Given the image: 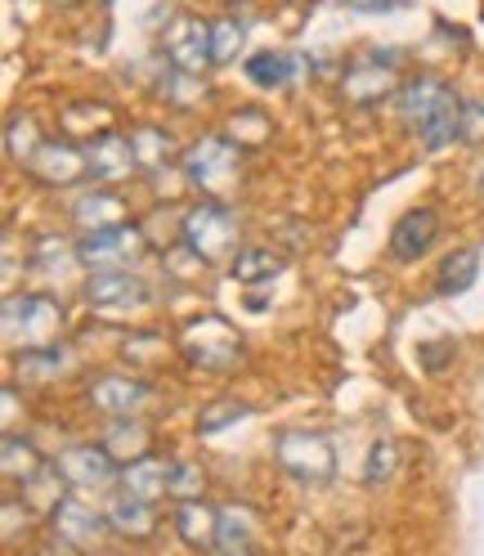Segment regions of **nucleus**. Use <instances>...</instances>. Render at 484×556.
<instances>
[{
    "label": "nucleus",
    "mask_w": 484,
    "mask_h": 556,
    "mask_svg": "<svg viewBox=\"0 0 484 556\" xmlns=\"http://www.w3.org/2000/svg\"><path fill=\"white\" fill-rule=\"evenodd\" d=\"M0 467H5L10 480H31V476L46 467V458L37 454V444H31V440L5 435V448H0Z\"/></svg>",
    "instance_id": "obj_25"
},
{
    "label": "nucleus",
    "mask_w": 484,
    "mask_h": 556,
    "mask_svg": "<svg viewBox=\"0 0 484 556\" xmlns=\"http://www.w3.org/2000/svg\"><path fill=\"white\" fill-rule=\"evenodd\" d=\"M130 153H135V170H140V176H157V170H166L170 162H176V139H170L166 130H157V126H135L130 130Z\"/></svg>",
    "instance_id": "obj_19"
},
{
    "label": "nucleus",
    "mask_w": 484,
    "mask_h": 556,
    "mask_svg": "<svg viewBox=\"0 0 484 556\" xmlns=\"http://www.w3.org/2000/svg\"><path fill=\"white\" fill-rule=\"evenodd\" d=\"M336 5L355 10V14H386V10H395V0H336Z\"/></svg>",
    "instance_id": "obj_36"
},
{
    "label": "nucleus",
    "mask_w": 484,
    "mask_h": 556,
    "mask_svg": "<svg viewBox=\"0 0 484 556\" xmlns=\"http://www.w3.org/2000/svg\"><path fill=\"white\" fill-rule=\"evenodd\" d=\"M86 166L94 185H117L135 170V153H130V135L122 130H99L94 139H86Z\"/></svg>",
    "instance_id": "obj_14"
},
{
    "label": "nucleus",
    "mask_w": 484,
    "mask_h": 556,
    "mask_svg": "<svg viewBox=\"0 0 484 556\" xmlns=\"http://www.w3.org/2000/svg\"><path fill=\"white\" fill-rule=\"evenodd\" d=\"M63 484H67V480H63V471L46 463V467H41L37 476H31V480H23L27 507H37V511H46V516H50V511H54V507L67 498V490H63Z\"/></svg>",
    "instance_id": "obj_24"
},
{
    "label": "nucleus",
    "mask_w": 484,
    "mask_h": 556,
    "mask_svg": "<svg viewBox=\"0 0 484 556\" xmlns=\"http://www.w3.org/2000/svg\"><path fill=\"white\" fill-rule=\"evenodd\" d=\"M216 556H256V547H220Z\"/></svg>",
    "instance_id": "obj_38"
},
{
    "label": "nucleus",
    "mask_w": 484,
    "mask_h": 556,
    "mask_svg": "<svg viewBox=\"0 0 484 556\" xmlns=\"http://www.w3.org/2000/svg\"><path fill=\"white\" fill-rule=\"evenodd\" d=\"M440 238V212L435 206H412L391 229V256L395 261H418L431 252V242Z\"/></svg>",
    "instance_id": "obj_15"
},
{
    "label": "nucleus",
    "mask_w": 484,
    "mask_h": 556,
    "mask_svg": "<svg viewBox=\"0 0 484 556\" xmlns=\"http://www.w3.org/2000/svg\"><path fill=\"white\" fill-rule=\"evenodd\" d=\"M247 81L260 86V90L288 86V81H292V59H288V54H273V50L252 54V59H247Z\"/></svg>",
    "instance_id": "obj_28"
},
{
    "label": "nucleus",
    "mask_w": 484,
    "mask_h": 556,
    "mask_svg": "<svg viewBox=\"0 0 484 556\" xmlns=\"http://www.w3.org/2000/svg\"><path fill=\"white\" fill-rule=\"evenodd\" d=\"M283 274V256H273L269 248H247L233 256V278L238 283H269Z\"/></svg>",
    "instance_id": "obj_26"
},
{
    "label": "nucleus",
    "mask_w": 484,
    "mask_h": 556,
    "mask_svg": "<svg viewBox=\"0 0 484 556\" xmlns=\"http://www.w3.org/2000/svg\"><path fill=\"white\" fill-rule=\"evenodd\" d=\"M0 324H5V341L14 351H41V345H54V337L63 328V305L46 292H23V296L14 292V296H5Z\"/></svg>",
    "instance_id": "obj_2"
},
{
    "label": "nucleus",
    "mask_w": 484,
    "mask_h": 556,
    "mask_svg": "<svg viewBox=\"0 0 484 556\" xmlns=\"http://www.w3.org/2000/svg\"><path fill=\"white\" fill-rule=\"evenodd\" d=\"M475 274H480V252H475V248H462V252H454V256L440 265L435 292H440V296H458V292H467V288L475 283Z\"/></svg>",
    "instance_id": "obj_23"
},
{
    "label": "nucleus",
    "mask_w": 484,
    "mask_h": 556,
    "mask_svg": "<svg viewBox=\"0 0 484 556\" xmlns=\"http://www.w3.org/2000/svg\"><path fill=\"white\" fill-rule=\"evenodd\" d=\"M184 166V180L202 193H220L229 180H233V170H238V144L225 135H202L198 144L184 149L180 157Z\"/></svg>",
    "instance_id": "obj_5"
},
{
    "label": "nucleus",
    "mask_w": 484,
    "mask_h": 556,
    "mask_svg": "<svg viewBox=\"0 0 484 556\" xmlns=\"http://www.w3.org/2000/svg\"><path fill=\"white\" fill-rule=\"evenodd\" d=\"M180 351H184L189 364H198V368H229V364H238V355H242V337H238L220 315H202V319H193V324L184 328Z\"/></svg>",
    "instance_id": "obj_6"
},
{
    "label": "nucleus",
    "mask_w": 484,
    "mask_h": 556,
    "mask_svg": "<svg viewBox=\"0 0 484 556\" xmlns=\"http://www.w3.org/2000/svg\"><path fill=\"white\" fill-rule=\"evenodd\" d=\"M27 176H31V180H41V185H50V189L77 185L81 176H90L86 149H77L73 139H46V144L27 157Z\"/></svg>",
    "instance_id": "obj_10"
},
{
    "label": "nucleus",
    "mask_w": 484,
    "mask_h": 556,
    "mask_svg": "<svg viewBox=\"0 0 484 556\" xmlns=\"http://www.w3.org/2000/svg\"><path fill=\"white\" fill-rule=\"evenodd\" d=\"M41 144H31V117H10V157L27 166V157Z\"/></svg>",
    "instance_id": "obj_35"
},
{
    "label": "nucleus",
    "mask_w": 484,
    "mask_h": 556,
    "mask_svg": "<svg viewBox=\"0 0 484 556\" xmlns=\"http://www.w3.org/2000/svg\"><path fill=\"white\" fill-rule=\"evenodd\" d=\"M395 67H399L395 50L364 54V59H355L341 73V94L351 99V103H359V109H368V103H382V99L399 94V73H395Z\"/></svg>",
    "instance_id": "obj_7"
},
{
    "label": "nucleus",
    "mask_w": 484,
    "mask_h": 556,
    "mask_svg": "<svg viewBox=\"0 0 484 556\" xmlns=\"http://www.w3.org/2000/svg\"><path fill=\"white\" fill-rule=\"evenodd\" d=\"M180 242H184V252L202 265H212L220 256H229V248L238 242V216L229 212L225 202L216 198H206L198 206H189L184 220H180Z\"/></svg>",
    "instance_id": "obj_3"
},
{
    "label": "nucleus",
    "mask_w": 484,
    "mask_h": 556,
    "mask_svg": "<svg viewBox=\"0 0 484 556\" xmlns=\"http://www.w3.org/2000/svg\"><path fill=\"white\" fill-rule=\"evenodd\" d=\"M273 458H279V467L292 480L309 484V490H319V484H328L336 476L332 440L319 431H279L273 435Z\"/></svg>",
    "instance_id": "obj_4"
},
{
    "label": "nucleus",
    "mask_w": 484,
    "mask_h": 556,
    "mask_svg": "<svg viewBox=\"0 0 484 556\" xmlns=\"http://www.w3.org/2000/svg\"><path fill=\"white\" fill-rule=\"evenodd\" d=\"M399 122L422 139V149H448L454 139H462V122H467V99L435 73L412 77L399 94H395Z\"/></svg>",
    "instance_id": "obj_1"
},
{
    "label": "nucleus",
    "mask_w": 484,
    "mask_h": 556,
    "mask_svg": "<svg viewBox=\"0 0 484 556\" xmlns=\"http://www.w3.org/2000/svg\"><path fill=\"white\" fill-rule=\"evenodd\" d=\"M14 534H18V503L5 498V543H14Z\"/></svg>",
    "instance_id": "obj_37"
},
{
    "label": "nucleus",
    "mask_w": 484,
    "mask_h": 556,
    "mask_svg": "<svg viewBox=\"0 0 484 556\" xmlns=\"http://www.w3.org/2000/svg\"><path fill=\"white\" fill-rule=\"evenodd\" d=\"M162 99H170L176 109H193L198 99H206V86H202V77H189V73L170 67V77L162 81Z\"/></svg>",
    "instance_id": "obj_32"
},
{
    "label": "nucleus",
    "mask_w": 484,
    "mask_h": 556,
    "mask_svg": "<svg viewBox=\"0 0 484 556\" xmlns=\"http://www.w3.org/2000/svg\"><path fill=\"white\" fill-rule=\"evenodd\" d=\"M229 139L233 144H265L269 139V117L265 113H256V109H242V113H233L229 117Z\"/></svg>",
    "instance_id": "obj_31"
},
{
    "label": "nucleus",
    "mask_w": 484,
    "mask_h": 556,
    "mask_svg": "<svg viewBox=\"0 0 484 556\" xmlns=\"http://www.w3.org/2000/svg\"><path fill=\"white\" fill-rule=\"evenodd\" d=\"M73 355H67V345L54 341V345H41V351H23L18 355V381H54Z\"/></svg>",
    "instance_id": "obj_22"
},
{
    "label": "nucleus",
    "mask_w": 484,
    "mask_h": 556,
    "mask_svg": "<svg viewBox=\"0 0 484 556\" xmlns=\"http://www.w3.org/2000/svg\"><path fill=\"white\" fill-rule=\"evenodd\" d=\"M202 484H206V476L193 463H170V498H176V503L202 498Z\"/></svg>",
    "instance_id": "obj_33"
},
{
    "label": "nucleus",
    "mask_w": 484,
    "mask_h": 556,
    "mask_svg": "<svg viewBox=\"0 0 484 556\" xmlns=\"http://www.w3.org/2000/svg\"><path fill=\"white\" fill-rule=\"evenodd\" d=\"M242 46H247V23L242 18H212V63H233L242 54Z\"/></svg>",
    "instance_id": "obj_27"
},
{
    "label": "nucleus",
    "mask_w": 484,
    "mask_h": 556,
    "mask_svg": "<svg viewBox=\"0 0 484 556\" xmlns=\"http://www.w3.org/2000/svg\"><path fill=\"white\" fill-rule=\"evenodd\" d=\"M252 539H256V511L238 503L220 507V547H252Z\"/></svg>",
    "instance_id": "obj_29"
},
{
    "label": "nucleus",
    "mask_w": 484,
    "mask_h": 556,
    "mask_svg": "<svg viewBox=\"0 0 484 556\" xmlns=\"http://www.w3.org/2000/svg\"><path fill=\"white\" fill-rule=\"evenodd\" d=\"M103 516H109V530L122 534V539H153V530H157L153 503H140V498H130V494H117Z\"/></svg>",
    "instance_id": "obj_21"
},
{
    "label": "nucleus",
    "mask_w": 484,
    "mask_h": 556,
    "mask_svg": "<svg viewBox=\"0 0 484 556\" xmlns=\"http://www.w3.org/2000/svg\"><path fill=\"white\" fill-rule=\"evenodd\" d=\"M122 494L140 498V503H157V498H170V463L153 458V454H140L122 467Z\"/></svg>",
    "instance_id": "obj_17"
},
{
    "label": "nucleus",
    "mask_w": 484,
    "mask_h": 556,
    "mask_svg": "<svg viewBox=\"0 0 484 556\" xmlns=\"http://www.w3.org/2000/svg\"><path fill=\"white\" fill-rule=\"evenodd\" d=\"M73 220L86 229V233H99V229H113V225H126V202L109 189H94V193H81L73 202Z\"/></svg>",
    "instance_id": "obj_20"
},
{
    "label": "nucleus",
    "mask_w": 484,
    "mask_h": 556,
    "mask_svg": "<svg viewBox=\"0 0 484 556\" xmlns=\"http://www.w3.org/2000/svg\"><path fill=\"white\" fill-rule=\"evenodd\" d=\"M144 248V233L135 225H113V229H99V233H86L77 242V256L90 274L99 269H126L135 256H140Z\"/></svg>",
    "instance_id": "obj_9"
},
{
    "label": "nucleus",
    "mask_w": 484,
    "mask_h": 556,
    "mask_svg": "<svg viewBox=\"0 0 484 556\" xmlns=\"http://www.w3.org/2000/svg\"><path fill=\"white\" fill-rule=\"evenodd\" d=\"M50 534H54V543H63V547H77V552H86V547H94L103 534H109V516H99L90 503H81V498H63L54 511H50Z\"/></svg>",
    "instance_id": "obj_12"
},
{
    "label": "nucleus",
    "mask_w": 484,
    "mask_h": 556,
    "mask_svg": "<svg viewBox=\"0 0 484 556\" xmlns=\"http://www.w3.org/2000/svg\"><path fill=\"white\" fill-rule=\"evenodd\" d=\"M176 534L193 552H216L220 547V507H206L202 498L176 503Z\"/></svg>",
    "instance_id": "obj_18"
},
{
    "label": "nucleus",
    "mask_w": 484,
    "mask_h": 556,
    "mask_svg": "<svg viewBox=\"0 0 484 556\" xmlns=\"http://www.w3.org/2000/svg\"><path fill=\"white\" fill-rule=\"evenodd\" d=\"M242 417H247V408H242V404H216V408H206V413L198 417V431H202V435H216V431L242 422Z\"/></svg>",
    "instance_id": "obj_34"
},
{
    "label": "nucleus",
    "mask_w": 484,
    "mask_h": 556,
    "mask_svg": "<svg viewBox=\"0 0 484 556\" xmlns=\"http://www.w3.org/2000/svg\"><path fill=\"white\" fill-rule=\"evenodd\" d=\"M86 301L99 305V309H122V305H144L149 301V288L140 274L130 269H99L86 278Z\"/></svg>",
    "instance_id": "obj_16"
},
{
    "label": "nucleus",
    "mask_w": 484,
    "mask_h": 556,
    "mask_svg": "<svg viewBox=\"0 0 484 556\" xmlns=\"http://www.w3.org/2000/svg\"><path fill=\"white\" fill-rule=\"evenodd\" d=\"M54 467L77 490H113V484H122V467L109 444H73V448H63Z\"/></svg>",
    "instance_id": "obj_8"
},
{
    "label": "nucleus",
    "mask_w": 484,
    "mask_h": 556,
    "mask_svg": "<svg viewBox=\"0 0 484 556\" xmlns=\"http://www.w3.org/2000/svg\"><path fill=\"white\" fill-rule=\"evenodd\" d=\"M166 63L176 73H189V77H202V67L212 63V23L202 18H176L166 27Z\"/></svg>",
    "instance_id": "obj_11"
},
{
    "label": "nucleus",
    "mask_w": 484,
    "mask_h": 556,
    "mask_svg": "<svg viewBox=\"0 0 484 556\" xmlns=\"http://www.w3.org/2000/svg\"><path fill=\"white\" fill-rule=\"evenodd\" d=\"M395 467H399V444H395V440H372L368 458H364V484H382V480H391Z\"/></svg>",
    "instance_id": "obj_30"
},
{
    "label": "nucleus",
    "mask_w": 484,
    "mask_h": 556,
    "mask_svg": "<svg viewBox=\"0 0 484 556\" xmlns=\"http://www.w3.org/2000/svg\"><path fill=\"white\" fill-rule=\"evenodd\" d=\"M86 400H90L99 413H109V417H135V413H140V408L153 400V387H149V381H140V377H117V372H109V377H94V381H90Z\"/></svg>",
    "instance_id": "obj_13"
}]
</instances>
